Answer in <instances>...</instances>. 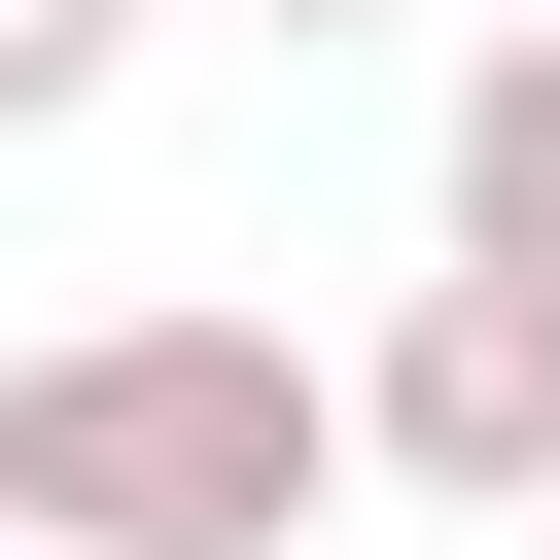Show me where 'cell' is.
Returning <instances> with one entry per match:
<instances>
[{"label":"cell","instance_id":"obj_6","mask_svg":"<svg viewBox=\"0 0 560 560\" xmlns=\"http://www.w3.org/2000/svg\"><path fill=\"white\" fill-rule=\"evenodd\" d=\"M490 560H560V490H525V525H490Z\"/></svg>","mask_w":560,"mask_h":560},{"label":"cell","instance_id":"obj_5","mask_svg":"<svg viewBox=\"0 0 560 560\" xmlns=\"http://www.w3.org/2000/svg\"><path fill=\"white\" fill-rule=\"evenodd\" d=\"M245 35H385V0H245Z\"/></svg>","mask_w":560,"mask_h":560},{"label":"cell","instance_id":"obj_1","mask_svg":"<svg viewBox=\"0 0 560 560\" xmlns=\"http://www.w3.org/2000/svg\"><path fill=\"white\" fill-rule=\"evenodd\" d=\"M315 490H350V385L280 315H70V350H0V525L35 560H315Z\"/></svg>","mask_w":560,"mask_h":560},{"label":"cell","instance_id":"obj_2","mask_svg":"<svg viewBox=\"0 0 560 560\" xmlns=\"http://www.w3.org/2000/svg\"><path fill=\"white\" fill-rule=\"evenodd\" d=\"M350 490L525 525V490H560V280H420V315L350 350Z\"/></svg>","mask_w":560,"mask_h":560},{"label":"cell","instance_id":"obj_7","mask_svg":"<svg viewBox=\"0 0 560 560\" xmlns=\"http://www.w3.org/2000/svg\"><path fill=\"white\" fill-rule=\"evenodd\" d=\"M0 560H35V525H0Z\"/></svg>","mask_w":560,"mask_h":560},{"label":"cell","instance_id":"obj_3","mask_svg":"<svg viewBox=\"0 0 560 560\" xmlns=\"http://www.w3.org/2000/svg\"><path fill=\"white\" fill-rule=\"evenodd\" d=\"M455 280H560V0H490L455 70Z\"/></svg>","mask_w":560,"mask_h":560},{"label":"cell","instance_id":"obj_4","mask_svg":"<svg viewBox=\"0 0 560 560\" xmlns=\"http://www.w3.org/2000/svg\"><path fill=\"white\" fill-rule=\"evenodd\" d=\"M105 70H140V0H0V140H70Z\"/></svg>","mask_w":560,"mask_h":560}]
</instances>
